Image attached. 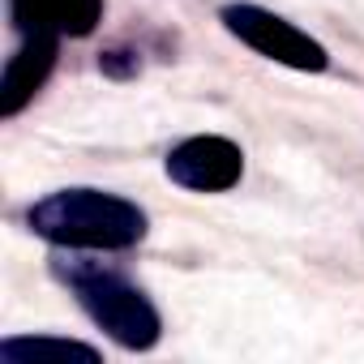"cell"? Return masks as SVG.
<instances>
[{
    "instance_id": "1",
    "label": "cell",
    "mask_w": 364,
    "mask_h": 364,
    "mask_svg": "<svg viewBox=\"0 0 364 364\" xmlns=\"http://www.w3.org/2000/svg\"><path fill=\"white\" fill-rule=\"evenodd\" d=\"M39 240L77 253H120L146 240L150 219L137 202L103 189H56L26 210Z\"/></svg>"
},
{
    "instance_id": "2",
    "label": "cell",
    "mask_w": 364,
    "mask_h": 364,
    "mask_svg": "<svg viewBox=\"0 0 364 364\" xmlns=\"http://www.w3.org/2000/svg\"><path fill=\"white\" fill-rule=\"evenodd\" d=\"M60 279L73 287L86 317L124 351H150L163 334V317L150 304L141 287H133L124 274L103 270L99 262H56Z\"/></svg>"
},
{
    "instance_id": "3",
    "label": "cell",
    "mask_w": 364,
    "mask_h": 364,
    "mask_svg": "<svg viewBox=\"0 0 364 364\" xmlns=\"http://www.w3.org/2000/svg\"><path fill=\"white\" fill-rule=\"evenodd\" d=\"M219 22L245 48H253L257 56H266L283 69H296V73H326L330 69V52L313 35H304L296 22H287L262 5H223Z\"/></svg>"
},
{
    "instance_id": "4",
    "label": "cell",
    "mask_w": 364,
    "mask_h": 364,
    "mask_svg": "<svg viewBox=\"0 0 364 364\" xmlns=\"http://www.w3.org/2000/svg\"><path fill=\"white\" fill-rule=\"evenodd\" d=\"M167 176L189 193H228L245 176V150L232 137L198 133L167 150Z\"/></svg>"
},
{
    "instance_id": "5",
    "label": "cell",
    "mask_w": 364,
    "mask_h": 364,
    "mask_svg": "<svg viewBox=\"0 0 364 364\" xmlns=\"http://www.w3.org/2000/svg\"><path fill=\"white\" fill-rule=\"evenodd\" d=\"M56 52L60 39L56 35H22L18 52L9 56L5 73H0V116H18L48 82V73L56 69Z\"/></svg>"
},
{
    "instance_id": "6",
    "label": "cell",
    "mask_w": 364,
    "mask_h": 364,
    "mask_svg": "<svg viewBox=\"0 0 364 364\" xmlns=\"http://www.w3.org/2000/svg\"><path fill=\"white\" fill-rule=\"evenodd\" d=\"M9 14L22 35L86 39L103 22V0H9Z\"/></svg>"
},
{
    "instance_id": "7",
    "label": "cell",
    "mask_w": 364,
    "mask_h": 364,
    "mask_svg": "<svg viewBox=\"0 0 364 364\" xmlns=\"http://www.w3.org/2000/svg\"><path fill=\"white\" fill-rule=\"evenodd\" d=\"M0 360L5 364H35V360H86V364H99V351L77 343V338L35 334V338H5L0 343Z\"/></svg>"
}]
</instances>
